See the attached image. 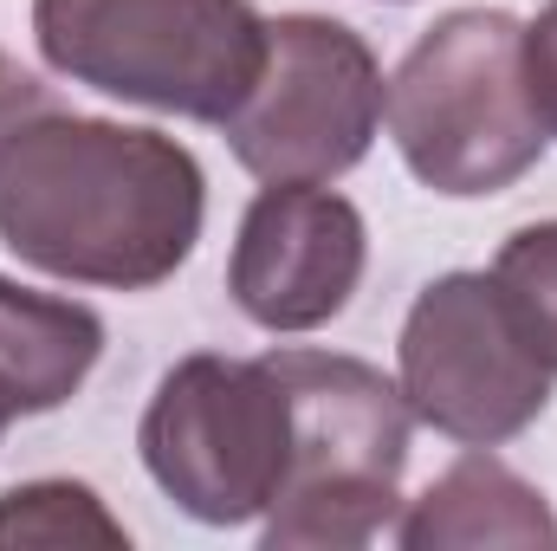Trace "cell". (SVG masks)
I'll use <instances>...</instances> for the list:
<instances>
[{
	"mask_svg": "<svg viewBox=\"0 0 557 551\" xmlns=\"http://www.w3.org/2000/svg\"><path fill=\"white\" fill-rule=\"evenodd\" d=\"M201 215L208 175L162 131L46 105L0 137V247L52 279L149 292L188 267Z\"/></svg>",
	"mask_w": 557,
	"mask_h": 551,
	"instance_id": "6da1fadb",
	"label": "cell"
},
{
	"mask_svg": "<svg viewBox=\"0 0 557 551\" xmlns=\"http://www.w3.org/2000/svg\"><path fill=\"white\" fill-rule=\"evenodd\" d=\"M389 137L434 195H499L545 156V118L525 85V20L499 7L441 13L383 91Z\"/></svg>",
	"mask_w": 557,
	"mask_h": 551,
	"instance_id": "7a4b0ae2",
	"label": "cell"
},
{
	"mask_svg": "<svg viewBox=\"0 0 557 551\" xmlns=\"http://www.w3.org/2000/svg\"><path fill=\"white\" fill-rule=\"evenodd\" d=\"M292 396V467L267 513L273 551L370 546L403 513L409 396L376 364L344 351H273Z\"/></svg>",
	"mask_w": 557,
	"mask_h": 551,
	"instance_id": "3957f363",
	"label": "cell"
},
{
	"mask_svg": "<svg viewBox=\"0 0 557 551\" xmlns=\"http://www.w3.org/2000/svg\"><path fill=\"white\" fill-rule=\"evenodd\" d=\"M39 59L117 105L227 124L267 59L253 0H33Z\"/></svg>",
	"mask_w": 557,
	"mask_h": 551,
	"instance_id": "277c9868",
	"label": "cell"
},
{
	"mask_svg": "<svg viewBox=\"0 0 557 551\" xmlns=\"http://www.w3.org/2000/svg\"><path fill=\"white\" fill-rule=\"evenodd\" d=\"M149 480L201 526L267 519L292 467V396L273 357L195 351L162 370L137 428Z\"/></svg>",
	"mask_w": 557,
	"mask_h": 551,
	"instance_id": "5b68a950",
	"label": "cell"
},
{
	"mask_svg": "<svg viewBox=\"0 0 557 551\" xmlns=\"http://www.w3.org/2000/svg\"><path fill=\"white\" fill-rule=\"evenodd\" d=\"M383 124V65L370 39L324 13L267 20V59L253 91L221 124L227 149L260 182H337Z\"/></svg>",
	"mask_w": 557,
	"mask_h": 551,
	"instance_id": "8992f818",
	"label": "cell"
},
{
	"mask_svg": "<svg viewBox=\"0 0 557 551\" xmlns=\"http://www.w3.org/2000/svg\"><path fill=\"white\" fill-rule=\"evenodd\" d=\"M396 364L409 415L467 448H499L525 434L545 415L557 377L493 273L428 279L403 318Z\"/></svg>",
	"mask_w": 557,
	"mask_h": 551,
	"instance_id": "52a82bcc",
	"label": "cell"
},
{
	"mask_svg": "<svg viewBox=\"0 0 557 551\" xmlns=\"http://www.w3.org/2000/svg\"><path fill=\"white\" fill-rule=\"evenodd\" d=\"M370 267V228L331 182H267L234 234L227 292L260 331L331 325Z\"/></svg>",
	"mask_w": 557,
	"mask_h": 551,
	"instance_id": "ba28073f",
	"label": "cell"
},
{
	"mask_svg": "<svg viewBox=\"0 0 557 551\" xmlns=\"http://www.w3.org/2000/svg\"><path fill=\"white\" fill-rule=\"evenodd\" d=\"M396 546L409 551H473V546L539 551L545 546L552 551L557 513L545 506V493L525 474H512L499 454L473 448L396 513Z\"/></svg>",
	"mask_w": 557,
	"mask_h": 551,
	"instance_id": "9c48e42d",
	"label": "cell"
},
{
	"mask_svg": "<svg viewBox=\"0 0 557 551\" xmlns=\"http://www.w3.org/2000/svg\"><path fill=\"white\" fill-rule=\"evenodd\" d=\"M104 357V318L78 298H52L0 273V377L20 415L65 409Z\"/></svg>",
	"mask_w": 557,
	"mask_h": 551,
	"instance_id": "30bf717a",
	"label": "cell"
},
{
	"mask_svg": "<svg viewBox=\"0 0 557 551\" xmlns=\"http://www.w3.org/2000/svg\"><path fill=\"white\" fill-rule=\"evenodd\" d=\"M0 546H111L124 551L131 532L104 513L85 480H26L0 493Z\"/></svg>",
	"mask_w": 557,
	"mask_h": 551,
	"instance_id": "8fae6325",
	"label": "cell"
},
{
	"mask_svg": "<svg viewBox=\"0 0 557 551\" xmlns=\"http://www.w3.org/2000/svg\"><path fill=\"white\" fill-rule=\"evenodd\" d=\"M493 279L512 298L519 325L532 331L539 357L557 370V221H532V228L506 234V247L493 260Z\"/></svg>",
	"mask_w": 557,
	"mask_h": 551,
	"instance_id": "7c38bea8",
	"label": "cell"
},
{
	"mask_svg": "<svg viewBox=\"0 0 557 551\" xmlns=\"http://www.w3.org/2000/svg\"><path fill=\"white\" fill-rule=\"evenodd\" d=\"M525 85H532V105H539L545 131L557 137V0L525 26Z\"/></svg>",
	"mask_w": 557,
	"mask_h": 551,
	"instance_id": "4fadbf2b",
	"label": "cell"
},
{
	"mask_svg": "<svg viewBox=\"0 0 557 551\" xmlns=\"http://www.w3.org/2000/svg\"><path fill=\"white\" fill-rule=\"evenodd\" d=\"M52 98H46V85L33 78V72H20L7 52H0V137L20 124V118H33V111H46Z\"/></svg>",
	"mask_w": 557,
	"mask_h": 551,
	"instance_id": "5bb4252c",
	"label": "cell"
},
{
	"mask_svg": "<svg viewBox=\"0 0 557 551\" xmlns=\"http://www.w3.org/2000/svg\"><path fill=\"white\" fill-rule=\"evenodd\" d=\"M13 415H20V396H13V390H7V377H0V434H7V421H13Z\"/></svg>",
	"mask_w": 557,
	"mask_h": 551,
	"instance_id": "9a60e30c",
	"label": "cell"
}]
</instances>
